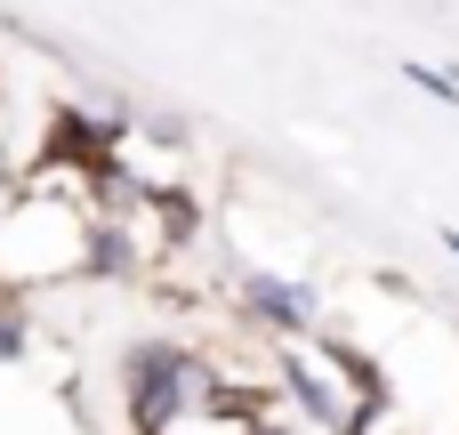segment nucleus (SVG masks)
<instances>
[{"label":"nucleus","mask_w":459,"mask_h":435,"mask_svg":"<svg viewBox=\"0 0 459 435\" xmlns=\"http://www.w3.org/2000/svg\"><path fill=\"white\" fill-rule=\"evenodd\" d=\"M403 81H411V89H428V97H444V105H459V73H436V65L403 57Z\"/></svg>","instance_id":"nucleus-3"},{"label":"nucleus","mask_w":459,"mask_h":435,"mask_svg":"<svg viewBox=\"0 0 459 435\" xmlns=\"http://www.w3.org/2000/svg\"><path fill=\"white\" fill-rule=\"evenodd\" d=\"M444 250H452V258H459V226H444Z\"/></svg>","instance_id":"nucleus-4"},{"label":"nucleus","mask_w":459,"mask_h":435,"mask_svg":"<svg viewBox=\"0 0 459 435\" xmlns=\"http://www.w3.org/2000/svg\"><path fill=\"white\" fill-rule=\"evenodd\" d=\"M274 379H282L307 435H355L379 412V363L331 323L299 331V339H274Z\"/></svg>","instance_id":"nucleus-2"},{"label":"nucleus","mask_w":459,"mask_h":435,"mask_svg":"<svg viewBox=\"0 0 459 435\" xmlns=\"http://www.w3.org/2000/svg\"><path fill=\"white\" fill-rule=\"evenodd\" d=\"M0 210H8V170H0Z\"/></svg>","instance_id":"nucleus-5"},{"label":"nucleus","mask_w":459,"mask_h":435,"mask_svg":"<svg viewBox=\"0 0 459 435\" xmlns=\"http://www.w3.org/2000/svg\"><path fill=\"white\" fill-rule=\"evenodd\" d=\"M97 274V202H65V194H24L8 186L0 210V291H65Z\"/></svg>","instance_id":"nucleus-1"}]
</instances>
